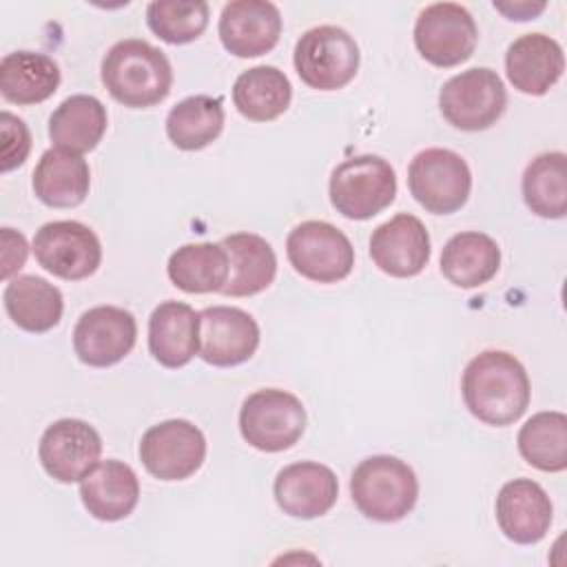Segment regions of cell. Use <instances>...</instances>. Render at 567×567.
I'll use <instances>...</instances> for the list:
<instances>
[{"label": "cell", "instance_id": "24", "mask_svg": "<svg viewBox=\"0 0 567 567\" xmlns=\"http://www.w3.org/2000/svg\"><path fill=\"white\" fill-rule=\"evenodd\" d=\"M228 255V281L221 288L226 297H252L266 290L277 275L272 246L255 233H233L221 239Z\"/></svg>", "mask_w": 567, "mask_h": 567}, {"label": "cell", "instance_id": "30", "mask_svg": "<svg viewBox=\"0 0 567 567\" xmlns=\"http://www.w3.org/2000/svg\"><path fill=\"white\" fill-rule=\"evenodd\" d=\"M166 272L184 292H221L228 281V255L221 244H184L171 255Z\"/></svg>", "mask_w": 567, "mask_h": 567}, {"label": "cell", "instance_id": "19", "mask_svg": "<svg viewBox=\"0 0 567 567\" xmlns=\"http://www.w3.org/2000/svg\"><path fill=\"white\" fill-rule=\"evenodd\" d=\"M554 507L547 492L532 478L507 481L496 496V523L501 532L518 543L534 545L549 532Z\"/></svg>", "mask_w": 567, "mask_h": 567}, {"label": "cell", "instance_id": "20", "mask_svg": "<svg viewBox=\"0 0 567 567\" xmlns=\"http://www.w3.org/2000/svg\"><path fill=\"white\" fill-rule=\"evenodd\" d=\"M505 71L516 91L545 95L565 71L563 47L545 33H525L507 47Z\"/></svg>", "mask_w": 567, "mask_h": 567}, {"label": "cell", "instance_id": "33", "mask_svg": "<svg viewBox=\"0 0 567 567\" xmlns=\"http://www.w3.org/2000/svg\"><path fill=\"white\" fill-rule=\"evenodd\" d=\"M520 456L540 472L567 467V416L563 412H538L518 432Z\"/></svg>", "mask_w": 567, "mask_h": 567}, {"label": "cell", "instance_id": "28", "mask_svg": "<svg viewBox=\"0 0 567 567\" xmlns=\"http://www.w3.org/2000/svg\"><path fill=\"white\" fill-rule=\"evenodd\" d=\"M106 109L93 95L66 97L49 117V137L58 148L73 153L93 151L106 133Z\"/></svg>", "mask_w": 567, "mask_h": 567}, {"label": "cell", "instance_id": "1", "mask_svg": "<svg viewBox=\"0 0 567 567\" xmlns=\"http://www.w3.org/2000/svg\"><path fill=\"white\" fill-rule=\"evenodd\" d=\"M467 410L487 425H509L529 405V379L523 363L503 350L476 354L461 381Z\"/></svg>", "mask_w": 567, "mask_h": 567}, {"label": "cell", "instance_id": "3", "mask_svg": "<svg viewBox=\"0 0 567 567\" xmlns=\"http://www.w3.org/2000/svg\"><path fill=\"white\" fill-rule=\"evenodd\" d=\"M350 496L365 518L396 523L414 509L419 481L405 461L379 454L354 467L350 476Z\"/></svg>", "mask_w": 567, "mask_h": 567}, {"label": "cell", "instance_id": "11", "mask_svg": "<svg viewBox=\"0 0 567 567\" xmlns=\"http://www.w3.org/2000/svg\"><path fill=\"white\" fill-rule=\"evenodd\" d=\"M31 250L47 272L66 281L91 277L102 261V244L97 235L73 219L44 224L35 233Z\"/></svg>", "mask_w": 567, "mask_h": 567}, {"label": "cell", "instance_id": "18", "mask_svg": "<svg viewBox=\"0 0 567 567\" xmlns=\"http://www.w3.org/2000/svg\"><path fill=\"white\" fill-rule=\"evenodd\" d=\"M275 501L292 518H317L332 509L339 496V481L328 465L301 461L286 465L272 485Z\"/></svg>", "mask_w": 567, "mask_h": 567}, {"label": "cell", "instance_id": "32", "mask_svg": "<svg viewBox=\"0 0 567 567\" xmlns=\"http://www.w3.org/2000/svg\"><path fill=\"white\" fill-rule=\"evenodd\" d=\"M224 128L219 97L190 95L177 102L166 115V135L182 151H199L215 142Z\"/></svg>", "mask_w": 567, "mask_h": 567}, {"label": "cell", "instance_id": "4", "mask_svg": "<svg viewBox=\"0 0 567 567\" xmlns=\"http://www.w3.org/2000/svg\"><path fill=\"white\" fill-rule=\"evenodd\" d=\"M330 202L348 219H370L396 197V173L379 155H357L330 175Z\"/></svg>", "mask_w": 567, "mask_h": 567}, {"label": "cell", "instance_id": "27", "mask_svg": "<svg viewBox=\"0 0 567 567\" xmlns=\"http://www.w3.org/2000/svg\"><path fill=\"white\" fill-rule=\"evenodd\" d=\"M60 86V66L38 51H13L0 62V93L13 104H38Z\"/></svg>", "mask_w": 567, "mask_h": 567}, {"label": "cell", "instance_id": "35", "mask_svg": "<svg viewBox=\"0 0 567 567\" xmlns=\"http://www.w3.org/2000/svg\"><path fill=\"white\" fill-rule=\"evenodd\" d=\"M0 133H2V173H9L24 164L31 151V133L27 124L9 111H2L0 115Z\"/></svg>", "mask_w": 567, "mask_h": 567}, {"label": "cell", "instance_id": "22", "mask_svg": "<svg viewBox=\"0 0 567 567\" xmlns=\"http://www.w3.org/2000/svg\"><path fill=\"white\" fill-rule=\"evenodd\" d=\"M148 350L164 368H182L199 352V312L184 301H162L148 319Z\"/></svg>", "mask_w": 567, "mask_h": 567}, {"label": "cell", "instance_id": "29", "mask_svg": "<svg viewBox=\"0 0 567 567\" xmlns=\"http://www.w3.org/2000/svg\"><path fill=\"white\" fill-rule=\"evenodd\" d=\"M292 100V86L277 66H252L235 80L233 102L250 122H270L286 113Z\"/></svg>", "mask_w": 567, "mask_h": 567}, {"label": "cell", "instance_id": "10", "mask_svg": "<svg viewBox=\"0 0 567 567\" xmlns=\"http://www.w3.org/2000/svg\"><path fill=\"white\" fill-rule=\"evenodd\" d=\"M476 42V22L472 13L456 2H434L416 18L414 44L434 66L447 69L470 60Z\"/></svg>", "mask_w": 567, "mask_h": 567}, {"label": "cell", "instance_id": "16", "mask_svg": "<svg viewBox=\"0 0 567 567\" xmlns=\"http://www.w3.org/2000/svg\"><path fill=\"white\" fill-rule=\"evenodd\" d=\"M430 235L423 221L410 213H399L379 224L370 237V257L390 277H414L430 261Z\"/></svg>", "mask_w": 567, "mask_h": 567}, {"label": "cell", "instance_id": "6", "mask_svg": "<svg viewBox=\"0 0 567 567\" xmlns=\"http://www.w3.org/2000/svg\"><path fill=\"white\" fill-rule=\"evenodd\" d=\"M303 430L306 408L286 390H257L241 405L239 432L255 450L284 452L301 439Z\"/></svg>", "mask_w": 567, "mask_h": 567}, {"label": "cell", "instance_id": "7", "mask_svg": "<svg viewBox=\"0 0 567 567\" xmlns=\"http://www.w3.org/2000/svg\"><path fill=\"white\" fill-rule=\"evenodd\" d=\"M443 117L461 131H485L494 126L507 106V91L496 71L487 66L467 69L450 78L441 93Z\"/></svg>", "mask_w": 567, "mask_h": 567}, {"label": "cell", "instance_id": "12", "mask_svg": "<svg viewBox=\"0 0 567 567\" xmlns=\"http://www.w3.org/2000/svg\"><path fill=\"white\" fill-rule=\"evenodd\" d=\"M206 458V439L186 419H168L151 425L140 441V461L159 481H184Z\"/></svg>", "mask_w": 567, "mask_h": 567}, {"label": "cell", "instance_id": "37", "mask_svg": "<svg viewBox=\"0 0 567 567\" xmlns=\"http://www.w3.org/2000/svg\"><path fill=\"white\" fill-rule=\"evenodd\" d=\"M547 4L538 2H514V4H503V2H494V9H498L501 13H505L509 20H534Z\"/></svg>", "mask_w": 567, "mask_h": 567}, {"label": "cell", "instance_id": "5", "mask_svg": "<svg viewBox=\"0 0 567 567\" xmlns=\"http://www.w3.org/2000/svg\"><path fill=\"white\" fill-rule=\"evenodd\" d=\"M354 38L334 24L308 29L295 44V69L303 84L317 91L343 89L359 71Z\"/></svg>", "mask_w": 567, "mask_h": 567}, {"label": "cell", "instance_id": "8", "mask_svg": "<svg viewBox=\"0 0 567 567\" xmlns=\"http://www.w3.org/2000/svg\"><path fill=\"white\" fill-rule=\"evenodd\" d=\"M408 186L427 213L450 215L467 202L472 173L458 153L450 148H425L410 162Z\"/></svg>", "mask_w": 567, "mask_h": 567}, {"label": "cell", "instance_id": "15", "mask_svg": "<svg viewBox=\"0 0 567 567\" xmlns=\"http://www.w3.org/2000/svg\"><path fill=\"white\" fill-rule=\"evenodd\" d=\"M259 346V326L241 308L208 306L199 312V357L217 368L248 361Z\"/></svg>", "mask_w": 567, "mask_h": 567}, {"label": "cell", "instance_id": "25", "mask_svg": "<svg viewBox=\"0 0 567 567\" xmlns=\"http://www.w3.org/2000/svg\"><path fill=\"white\" fill-rule=\"evenodd\" d=\"M501 266L498 244L478 230H465L447 239L441 250V272L458 288L487 284Z\"/></svg>", "mask_w": 567, "mask_h": 567}, {"label": "cell", "instance_id": "2", "mask_svg": "<svg viewBox=\"0 0 567 567\" xmlns=\"http://www.w3.org/2000/svg\"><path fill=\"white\" fill-rule=\"evenodd\" d=\"M102 82L113 100L128 109H148L166 100L173 69L164 51L146 40L115 42L102 60Z\"/></svg>", "mask_w": 567, "mask_h": 567}, {"label": "cell", "instance_id": "26", "mask_svg": "<svg viewBox=\"0 0 567 567\" xmlns=\"http://www.w3.org/2000/svg\"><path fill=\"white\" fill-rule=\"evenodd\" d=\"M2 301L9 319L18 328L35 334L55 328L64 310L60 288L35 275H20L9 279Z\"/></svg>", "mask_w": 567, "mask_h": 567}, {"label": "cell", "instance_id": "13", "mask_svg": "<svg viewBox=\"0 0 567 567\" xmlns=\"http://www.w3.org/2000/svg\"><path fill=\"white\" fill-rule=\"evenodd\" d=\"M102 436L82 419L53 421L38 445L44 472L60 483L82 481L100 461Z\"/></svg>", "mask_w": 567, "mask_h": 567}, {"label": "cell", "instance_id": "23", "mask_svg": "<svg viewBox=\"0 0 567 567\" xmlns=\"http://www.w3.org/2000/svg\"><path fill=\"white\" fill-rule=\"evenodd\" d=\"M31 184L42 204L51 208H71L86 199L91 171L80 153L55 146L42 153Z\"/></svg>", "mask_w": 567, "mask_h": 567}, {"label": "cell", "instance_id": "21", "mask_svg": "<svg viewBox=\"0 0 567 567\" xmlns=\"http://www.w3.org/2000/svg\"><path fill=\"white\" fill-rule=\"evenodd\" d=\"M80 498L93 518L122 520L140 501L137 474L122 461H102L80 481Z\"/></svg>", "mask_w": 567, "mask_h": 567}, {"label": "cell", "instance_id": "17", "mask_svg": "<svg viewBox=\"0 0 567 567\" xmlns=\"http://www.w3.org/2000/svg\"><path fill=\"white\" fill-rule=\"evenodd\" d=\"M281 35V13L266 0H233L219 16V40L237 58H257L275 49Z\"/></svg>", "mask_w": 567, "mask_h": 567}, {"label": "cell", "instance_id": "34", "mask_svg": "<svg viewBox=\"0 0 567 567\" xmlns=\"http://www.w3.org/2000/svg\"><path fill=\"white\" fill-rule=\"evenodd\" d=\"M148 29L168 44L197 40L208 27V4L202 0H155L146 7Z\"/></svg>", "mask_w": 567, "mask_h": 567}, {"label": "cell", "instance_id": "36", "mask_svg": "<svg viewBox=\"0 0 567 567\" xmlns=\"http://www.w3.org/2000/svg\"><path fill=\"white\" fill-rule=\"evenodd\" d=\"M0 237H2V279L9 281L24 266L29 246L22 233L7 226L2 228Z\"/></svg>", "mask_w": 567, "mask_h": 567}, {"label": "cell", "instance_id": "9", "mask_svg": "<svg viewBox=\"0 0 567 567\" xmlns=\"http://www.w3.org/2000/svg\"><path fill=\"white\" fill-rule=\"evenodd\" d=\"M290 266L306 279L317 284H334L346 279L354 266V248L350 239L328 221H301L286 239Z\"/></svg>", "mask_w": 567, "mask_h": 567}, {"label": "cell", "instance_id": "14", "mask_svg": "<svg viewBox=\"0 0 567 567\" xmlns=\"http://www.w3.org/2000/svg\"><path fill=\"white\" fill-rule=\"evenodd\" d=\"M135 317L117 306H95L78 319L73 328V348L82 363L109 368L122 361L135 346Z\"/></svg>", "mask_w": 567, "mask_h": 567}, {"label": "cell", "instance_id": "31", "mask_svg": "<svg viewBox=\"0 0 567 567\" xmlns=\"http://www.w3.org/2000/svg\"><path fill=\"white\" fill-rule=\"evenodd\" d=\"M523 197L527 208L545 219L567 213V155L560 151L536 155L523 173Z\"/></svg>", "mask_w": 567, "mask_h": 567}]
</instances>
